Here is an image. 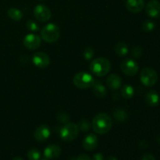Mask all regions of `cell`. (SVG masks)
Here are the masks:
<instances>
[{
  "label": "cell",
  "mask_w": 160,
  "mask_h": 160,
  "mask_svg": "<svg viewBox=\"0 0 160 160\" xmlns=\"http://www.w3.org/2000/svg\"><path fill=\"white\" fill-rule=\"evenodd\" d=\"M73 82L78 88L85 89L91 88L95 84V79L90 73L86 72H80L75 75Z\"/></svg>",
  "instance_id": "cell-4"
},
{
  "label": "cell",
  "mask_w": 160,
  "mask_h": 160,
  "mask_svg": "<svg viewBox=\"0 0 160 160\" xmlns=\"http://www.w3.org/2000/svg\"><path fill=\"white\" fill-rule=\"evenodd\" d=\"M57 120H59V122L63 123H69V120H70V117L67 113L63 112H60L58 113L57 115Z\"/></svg>",
  "instance_id": "cell-27"
},
{
  "label": "cell",
  "mask_w": 160,
  "mask_h": 160,
  "mask_svg": "<svg viewBox=\"0 0 160 160\" xmlns=\"http://www.w3.org/2000/svg\"><path fill=\"white\" fill-rule=\"evenodd\" d=\"M44 160H45V159H44Z\"/></svg>",
  "instance_id": "cell-37"
},
{
  "label": "cell",
  "mask_w": 160,
  "mask_h": 160,
  "mask_svg": "<svg viewBox=\"0 0 160 160\" xmlns=\"http://www.w3.org/2000/svg\"><path fill=\"white\" fill-rule=\"evenodd\" d=\"M146 12L149 17H157L160 14V2L158 0H151L146 6Z\"/></svg>",
  "instance_id": "cell-13"
},
{
  "label": "cell",
  "mask_w": 160,
  "mask_h": 160,
  "mask_svg": "<svg viewBox=\"0 0 160 160\" xmlns=\"http://www.w3.org/2000/svg\"><path fill=\"white\" fill-rule=\"evenodd\" d=\"M93 91L94 94H95V95L97 98H104L106 95V94H107V91H106V87L103 84H102L101 83H96L94 85Z\"/></svg>",
  "instance_id": "cell-18"
},
{
  "label": "cell",
  "mask_w": 160,
  "mask_h": 160,
  "mask_svg": "<svg viewBox=\"0 0 160 160\" xmlns=\"http://www.w3.org/2000/svg\"><path fill=\"white\" fill-rule=\"evenodd\" d=\"M26 26L29 31H33V32H35V31H38L39 30L38 25L34 20H29V21L27 22Z\"/></svg>",
  "instance_id": "cell-26"
},
{
  "label": "cell",
  "mask_w": 160,
  "mask_h": 160,
  "mask_svg": "<svg viewBox=\"0 0 160 160\" xmlns=\"http://www.w3.org/2000/svg\"><path fill=\"white\" fill-rule=\"evenodd\" d=\"M141 81L146 87H152L158 81V74L156 70L152 68L143 69L141 72Z\"/></svg>",
  "instance_id": "cell-6"
},
{
  "label": "cell",
  "mask_w": 160,
  "mask_h": 160,
  "mask_svg": "<svg viewBox=\"0 0 160 160\" xmlns=\"http://www.w3.org/2000/svg\"><path fill=\"white\" fill-rule=\"evenodd\" d=\"M7 15L12 20L18 21L20 20L23 17V14L20 9H17V8H10L9 10L7 11Z\"/></svg>",
  "instance_id": "cell-19"
},
{
  "label": "cell",
  "mask_w": 160,
  "mask_h": 160,
  "mask_svg": "<svg viewBox=\"0 0 160 160\" xmlns=\"http://www.w3.org/2000/svg\"><path fill=\"white\" fill-rule=\"evenodd\" d=\"M106 84L109 88L112 89V90H117L122 84L121 78L118 75L112 73L108 77L107 80H106Z\"/></svg>",
  "instance_id": "cell-16"
},
{
  "label": "cell",
  "mask_w": 160,
  "mask_h": 160,
  "mask_svg": "<svg viewBox=\"0 0 160 160\" xmlns=\"http://www.w3.org/2000/svg\"><path fill=\"white\" fill-rule=\"evenodd\" d=\"M34 15L38 20L46 22L51 18V11L45 5H38L34 9Z\"/></svg>",
  "instance_id": "cell-8"
},
{
  "label": "cell",
  "mask_w": 160,
  "mask_h": 160,
  "mask_svg": "<svg viewBox=\"0 0 160 160\" xmlns=\"http://www.w3.org/2000/svg\"><path fill=\"white\" fill-rule=\"evenodd\" d=\"M95 54V52L92 48H85V50L84 51V59H88V60H90L92 57L94 56Z\"/></svg>",
  "instance_id": "cell-28"
},
{
  "label": "cell",
  "mask_w": 160,
  "mask_h": 160,
  "mask_svg": "<svg viewBox=\"0 0 160 160\" xmlns=\"http://www.w3.org/2000/svg\"><path fill=\"white\" fill-rule=\"evenodd\" d=\"M92 160H104V156L102 153H96L92 157Z\"/></svg>",
  "instance_id": "cell-31"
},
{
  "label": "cell",
  "mask_w": 160,
  "mask_h": 160,
  "mask_svg": "<svg viewBox=\"0 0 160 160\" xmlns=\"http://www.w3.org/2000/svg\"><path fill=\"white\" fill-rule=\"evenodd\" d=\"M142 52H142V48L139 46L134 47V48L132 49V55L134 57H136V58L140 57V56L142 55Z\"/></svg>",
  "instance_id": "cell-29"
},
{
  "label": "cell",
  "mask_w": 160,
  "mask_h": 160,
  "mask_svg": "<svg viewBox=\"0 0 160 160\" xmlns=\"http://www.w3.org/2000/svg\"><path fill=\"white\" fill-rule=\"evenodd\" d=\"M73 160H75V159H73Z\"/></svg>",
  "instance_id": "cell-36"
},
{
  "label": "cell",
  "mask_w": 160,
  "mask_h": 160,
  "mask_svg": "<svg viewBox=\"0 0 160 160\" xmlns=\"http://www.w3.org/2000/svg\"><path fill=\"white\" fill-rule=\"evenodd\" d=\"M142 160H156V158H155V156L153 155L147 153V154H145L142 156Z\"/></svg>",
  "instance_id": "cell-30"
},
{
  "label": "cell",
  "mask_w": 160,
  "mask_h": 160,
  "mask_svg": "<svg viewBox=\"0 0 160 160\" xmlns=\"http://www.w3.org/2000/svg\"><path fill=\"white\" fill-rule=\"evenodd\" d=\"M111 69V63L106 58H98L90 64V70L97 77H104Z\"/></svg>",
  "instance_id": "cell-2"
},
{
  "label": "cell",
  "mask_w": 160,
  "mask_h": 160,
  "mask_svg": "<svg viewBox=\"0 0 160 160\" xmlns=\"http://www.w3.org/2000/svg\"><path fill=\"white\" fill-rule=\"evenodd\" d=\"M106 160H117V159L116 157H114V156H109Z\"/></svg>",
  "instance_id": "cell-33"
},
{
  "label": "cell",
  "mask_w": 160,
  "mask_h": 160,
  "mask_svg": "<svg viewBox=\"0 0 160 160\" xmlns=\"http://www.w3.org/2000/svg\"><path fill=\"white\" fill-rule=\"evenodd\" d=\"M79 134V129L76 123H65L60 130V137L65 142H71L77 138Z\"/></svg>",
  "instance_id": "cell-5"
},
{
  "label": "cell",
  "mask_w": 160,
  "mask_h": 160,
  "mask_svg": "<svg viewBox=\"0 0 160 160\" xmlns=\"http://www.w3.org/2000/svg\"><path fill=\"white\" fill-rule=\"evenodd\" d=\"M121 95L126 99L131 98L134 95V90L131 85H124L121 89Z\"/></svg>",
  "instance_id": "cell-21"
},
{
  "label": "cell",
  "mask_w": 160,
  "mask_h": 160,
  "mask_svg": "<svg viewBox=\"0 0 160 160\" xmlns=\"http://www.w3.org/2000/svg\"><path fill=\"white\" fill-rule=\"evenodd\" d=\"M98 145V138L95 134H90L83 141V147L87 151L95 149Z\"/></svg>",
  "instance_id": "cell-12"
},
{
  "label": "cell",
  "mask_w": 160,
  "mask_h": 160,
  "mask_svg": "<svg viewBox=\"0 0 160 160\" xmlns=\"http://www.w3.org/2000/svg\"><path fill=\"white\" fill-rule=\"evenodd\" d=\"M121 70L128 76H134L138 71V65L131 59H126L121 62Z\"/></svg>",
  "instance_id": "cell-7"
},
{
  "label": "cell",
  "mask_w": 160,
  "mask_h": 160,
  "mask_svg": "<svg viewBox=\"0 0 160 160\" xmlns=\"http://www.w3.org/2000/svg\"><path fill=\"white\" fill-rule=\"evenodd\" d=\"M115 52L118 56H124L128 53V47L124 42H119L116 45Z\"/></svg>",
  "instance_id": "cell-20"
},
{
  "label": "cell",
  "mask_w": 160,
  "mask_h": 160,
  "mask_svg": "<svg viewBox=\"0 0 160 160\" xmlns=\"http://www.w3.org/2000/svg\"><path fill=\"white\" fill-rule=\"evenodd\" d=\"M145 102L149 106H156L159 103V95L156 91H150L145 95Z\"/></svg>",
  "instance_id": "cell-17"
},
{
  "label": "cell",
  "mask_w": 160,
  "mask_h": 160,
  "mask_svg": "<svg viewBox=\"0 0 160 160\" xmlns=\"http://www.w3.org/2000/svg\"><path fill=\"white\" fill-rule=\"evenodd\" d=\"M12 160H23L21 157H19V156H17V157H15Z\"/></svg>",
  "instance_id": "cell-34"
},
{
  "label": "cell",
  "mask_w": 160,
  "mask_h": 160,
  "mask_svg": "<svg viewBox=\"0 0 160 160\" xmlns=\"http://www.w3.org/2000/svg\"><path fill=\"white\" fill-rule=\"evenodd\" d=\"M28 158L29 160H39L41 158V153L38 149L33 148L28 153Z\"/></svg>",
  "instance_id": "cell-23"
},
{
  "label": "cell",
  "mask_w": 160,
  "mask_h": 160,
  "mask_svg": "<svg viewBox=\"0 0 160 160\" xmlns=\"http://www.w3.org/2000/svg\"><path fill=\"white\" fill-rule=\"evenodd\" d=\"M92 128L98 134H105L112 128V120L106 113H99L95 116L92 121Z\"/></svg>",
  "instance_id": "cell-1"
},
{
  "label": "cell",
  "mask_w": 160,
  "mask_h": 160,
  "mask_svg": "<svg viewBox=\"0 0 160 160\" xmlns=\"http://www.w3.org/2000/svg\"><path fill=\"white\" fill-rule=\"evenodd\" d=\"M155 27H156V25L153 22L150 21V20H147V21L144 22V23L142 24V29H143V31H146V32H149V31L154 30Z\"/></svg>",
  "instance_id": "cell-25"
},
{
  "label": "cell",
  "mask_w": 160,
  "mask_h": 160,
  "mask_svg": "<svg viewBox=\"0 0 160 160\" xmlns=\"http://www.w3.org/2000/svg\"><path fill=\"white\" fill-rule=\"evenodd\" d=\"M113 116L117 120H119V121H123V120H125V119L127 118V114L126 112H125V111L120 109L115 110Z\"/></svg>",
  "instance_id": "cell-24"
},
{
  "label": "cell",
  "mask_w": 160,
  "mask_h": 160,
  "mask_svg": "<svg viewBox=\"0 0 160 160\" xmlns=\"http://www.w3.org/2000/svg\"><path fill=\"white\" fill-rule=\"evenodd\" d=\"M77 160H92V159H91V158L89 157L88 155L82 154V155H81V156H78V159Z\"/></svg>",
  "instance_id": "cell-32"
},
{
  "label": "cell",
  "mask_w": 160,
  "mask_h": 160,
  "mask_svg": "<svg viewBox=\"0 0 160 160\" xmlns=\"http://www.w3.org/2000/svg\"><path fill=\"white\" fill-rule=\"evenodd\" d=\"M156 140H157L158 142H159L160 143V134L159 135H157V137H156Z\"/></svg>",
  "instance_id": "cell-35"
},
{
  "label": "cell",
  "mask_w": 160,
  "mask_h": 160,
  "mask_svg": "<svg viewBox=\"0 0 160 160\" xmlns=\"http://www.w3.org/2000/svg\"><path fill=\"white\" fill-rule=\"evenodd\" d=\"M60 36V29L54 23H48L41 31V38L48 43L56 42Z\"/></svg>",
  "instance_id": "cell-3"
},
{
  "label": "cell",
  "mask_w": 160,
  "mask_h": 160,
  "mask_svg": "<svg viewBox=\"0 0 160 160\" xmlns=\"http://www.w3.org/2000/svg\"><path fill=\"white\" fill-rule=\"evenodd\" d=\"M61 154L60 147L56 145H50L44 151V156L48 159H54Z\"/></svg>",
  "instance_id": "cell-15"
},
{
  "label": "cell",
  "mask_w": 160,
  "mask_h": 160,
  "mask_svg": "<svg viewBox=\"0 0 160 160\" xmlns=\"http://www.w3.org/2000/svg\"><path fill=\"white\" fill-rule=\"evenodd\" d=\"M34 65L38 68H46L50 64V58L46 53L38 52L34 55L32 59Z\"/></svg>",
  "instance_id": "cell-10"
},
{
  "label": "cell",
  "mask_w": 160,
  "mask_h": 160,
  "mask_svg": "<svg viewBox=\"0 0 160 160\" xmlns=\"http://www.w3.org/2000/svg\"><path fill=\"white\" fill-rule=\"evenodd\" d=\"M78 127L79 131H84H84H88L90 130L91 123L88 121V120H86V119H82V120H81L79 121V123H78Z\"/></svg>",
  "instance_id": "cell-22"
},
{
  "label": "cell",
  "mask_w": 160,
  "mask_h": 160,
  "mask_svg": "<svg viewBox=\"0 0 160 160\" xmlns=\"http://www.w3.org/2000/svg\"><path fill=\"white\" fill-rule=\"evenodd\" d=\"M127 9L131 12H141L145 6V1L144 0H127L126 2Z\"/></svg>",
  "instance_id": "cell-14"
},
{
  "label": "cell",
  "mask_w": 160,
  "mask_h": 160,
  "mask_svg": "<svg viewBox=\"0 0 160 160\" xmlns=\"http://www.w3.org/2000/svg\"><path fill=\"white\" fill-rule=\"evenodd\" d=\"M50 134V128L47 125H41L34 131V138L39 142H42L46 141L49 138Z\"/></svg>",
  "instance_id": "cell-11"
},
{
  "label": "cell",
  "mask_w": 160,
  "mask_h": 160,
  "mask_svg": "<svg viewBox=\"0 0 160 160\" xmlns=\"http://www.w3.org/2000/svg\"><path fill=\"white\" fill-rule=\"evenodd\" d=\"M41 43H42V38L38 35L34 34H28L23 38V45L28 49H37L40 47Z\"/></svg>",
  "instance_id": "cell-9"
}]
</instances>
